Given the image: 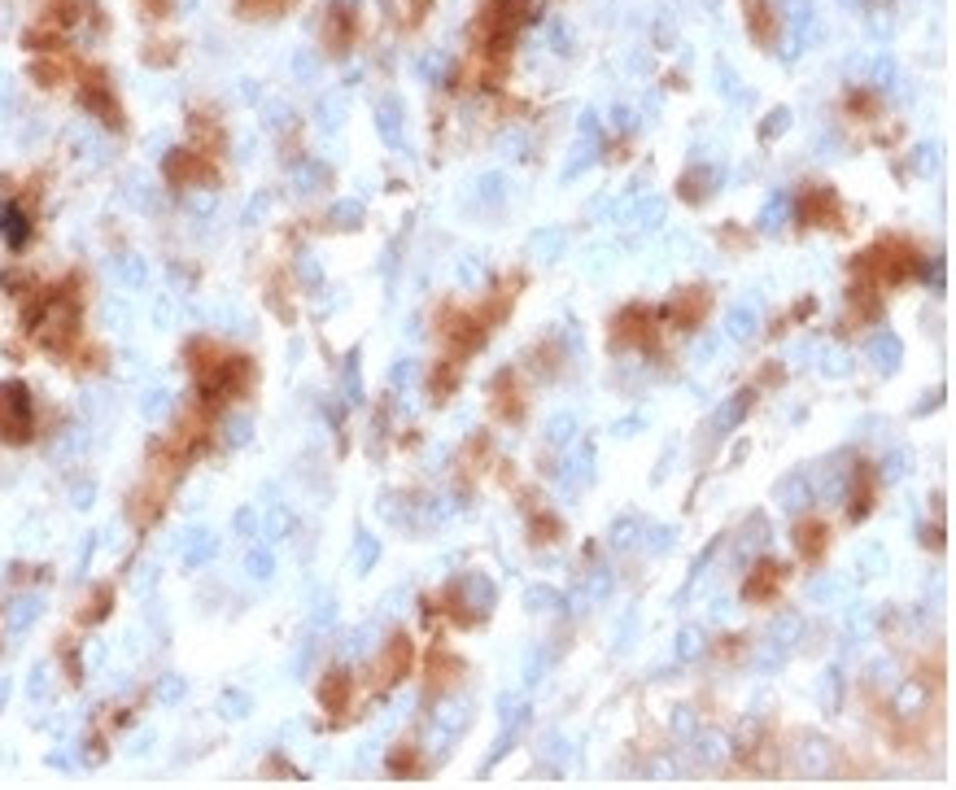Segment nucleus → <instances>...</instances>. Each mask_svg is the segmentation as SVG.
Wrapping results in <instances>:
<instances>
[{"mask_svg": "<svg viewBox=\"0 0 956 790\" xmlns=\"http://www.w3.org/2000/svg\"><path fill=\"white\" fill-rule=\"evenodd\" d=\"M826 542H830V529L821 520H799L795 524V546H799V555H804V559H821Z\"/></svg>", "mask_w": 956, "mask_h": 790, "instance_id": "obj_4", "label": "nucleus"}, {"mask_svg": "<svg viewBox=\"0 0 956 790\" xmlns=\"http://www.w3.org/2000/svg\"><path fill=\"white\" fill-rule=\"evenodd\" d=\"M703 310H708V293L686 289V293H677V302H668L664 315H677L681 323H695V319H703Z\"/></svg>", "mask_w": 956, "mask_h": 790, "instance_id": "obj_6", "label": "nucleus"}, {"mask_svg": "<svg viewBox=\"0 0 956 790\" xmlns=\"http://www.w3.org/2000/svg\"><path fill=\"white\" fill-rule=\"evenodd\" d=\"M555 533H559V524H555L551 516H542V520H537V529H533L537 542H546V537H555Z\"/></svg>", "mask_w": 956, "mask_h": 790, "instance_id": "obj_9", "label": "nucleus"}, {"mask_svg": "<svg viewBox=\"0 0 956 790\" xmlns=\"http://www.w3.org/2000/svg\"><path fill=\"white\" fill-rule=\"evenodd\" d=\"M730 332H734V337H751V332H756V315H751V310H734Z\"/></svg>", "mask_w": 956, "mask_h": 790, "instance_id": "obj_8", "label": "nucleus"}, {"mask_svg": "<svg viewBox=\"0 0 956 790\" xmlns=\"http://www.w3.org/2000/svg\"><path fill=\"white\" fill-rule=\"evenodd\" d=\"M31 433H35V402H31L27 385L9 380V385H0V437L27 441Z\"/></svg>", "mask_w": 956, "mask_h": 790, "instance_id": "obj_1", "label": "nucleus"}, {"mask_svg": "<svg viewBox=\"0 0 956 790\" xmlns=\"http://www.w3.org/2000/svg\"><path fill=\"white\" fill-rule=\"evenodd\" d=\"M799 219L804 223H839V197L830 188H812V193L799 201Z\"/></svg>", "mask_w": 956, "mask_h": 790, "instance_id": "obj_2", "label": "nucleus"}, {"mask_svg": "<svg viewBox=\"0 0 956 790\" xmlns=\"http://www.w3.org/2000/svg\"><path fill=\"white\" fill-rule=\"evenodd\" d=\"M778 585H782V564H769V559H760L756 572H751L747 585H743V594L751 598V603H764V598L778 594Z\"/></svg>", "mask_w": 956, "mask_h": 790, "instance_id": "obj_3", "label": "nucleus"}, {"mask_svg": "<svg viewBox=\"0 0 956 790\" xmlns=\"http://www.w3.org/2000/svg\"><path fill=\"white\" fill-rule=\"evenodd\" d=\"M878 367L882 371H895V363H900V341H895V337H878Z\"/></svg>", "mask_w": 956, "mask_h": 790, "instance_id": "obj_7", "label": "nucleus"}, {"mask_svg": "<svg viewBox=\"0 0 956 790\" xmlns=\"http://www.w3.org/2000/svg\"><path fill=\"white\" fill-rule=\"evenodd\" d=\"M350 673L345 668H332V673L319 681V703H324L328 712H345V699H350Z\"/></svg>", "mask_w": 956, "mask_h": 790, "instance_id": "obj_5", "label": "nucleus"}]
</instances>
